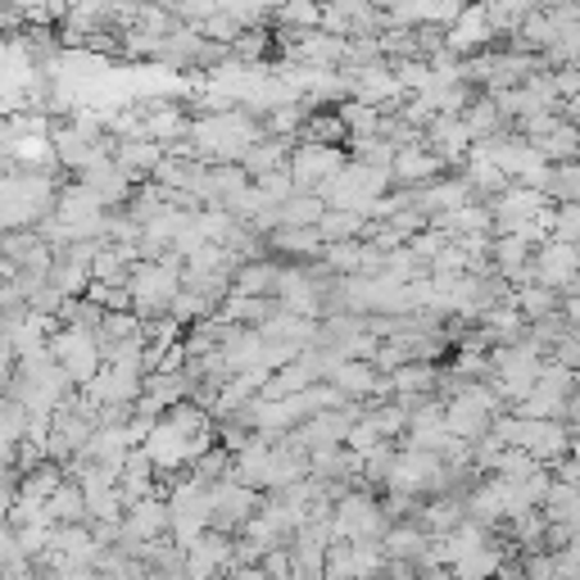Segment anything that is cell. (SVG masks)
I'll list each match as a JSON object with an SVG mask.
<instances>
[{
  "instance_id": "6da1fadb",
  "label": "cell",
  "mask_w": 580,
  "mask_h": 580,
  "mask_svg": "<svg viewBox=\"0 0 580 580\" xmlns=\"http://www.w3.org/2000/svg\"><path fill=\"white\" fill-rule=\"evenodd\" d=\"M445 481H449V467H445V458L440 453H400L394 458V467H390V485L394 490H404V495H431V490H445Z\"/></svg>"
},
{
  "instance_id": "7a4b0ae2",
  "label": "cell",
  "mask_w": 580,
  "mask_h": 580,
  "mask_svg": "<svg viewBox=\"0 0 580 580\" xmlns=\"http://www.w3.org/2000/svg\"><path fill=\"white\" fill-rule=\"evenodd\" d=\"M55 363H59V372L73 377V381H96V372L105 368L100 363V350H96V335L82 331V327H69L64 335L55 341Z\"/></svg>"
},
{
  "instance_id": "3957f363",
  "label": "cell",
  "mask_w": 580,
  "mask_h": 580,
  "mask_svg": "<svg viewBox=\"0 0 580 580\" xmlns=\"http://www.w3.org/2000/svg\"><path fill=\"white\" fill-rule=\"evenodd\" d=\"M580 272V250L576 246H563V240H544L540 250H531V277L535 286H548V291H567Z\"/></svg>"
},
{
  "instance_id": "277c9868",
  "label": "cell",
  "mask_w": 580,
  "mask_h": 580,
  "mask_svg": "<svg viewBox=\"0 0 580 580\" xmlns=\"http://www.w3.org/2000/svg\"><path fill=\"white\" fill-rule=\"evenodd\" d=\"M341 168H345V159L335 155L331 145H299L295 155H291V181H299V187H313V196L327 187L331 177H341Z\"/></svg>"
},
{
  "instance_id": "5b68a950",
  "label": "cell",
  "mask_w": 580,
  "mask_h": 580,
  "mask_svg": "<svg viewBox=\"0 0 580 580\" xmlns=\"http://www.w3.org/2000/svg\"><path fill=\"white\" fill-rule=\"evenodd\" d=\"M164 526H168V512L155 499H141V504L128 508V526L123 531H128L132 544H155L164 535Z\"/></svg>"
},
{
  "instance_id": "8992f818",
  "label": "cell",
  "mask_w": 580,
  "mask_h": 580,
  "mask_svg": "<svg viewBox=\"0 0 580 580\" xmlns=\"http://www.w3.org/2000/svg\"><path fill=\"white\" fill-rule=\"evenodd\" d=\"M436 173H440L436 150H422V145H400V150H394L390 177H400V181H426V177H436Z\"/></svg>"
},
{
  "instance_id": "52a82bcc",
  "label": "cell",
  "mask_w": 580,
  "mask_h": 580,
  "mask_svg": "<svg viewBox=\"0 0 580 580\" xmlns=\"http://www.w3.org/2000/svg\"><path fill=\"white\" fill-rule=\"evenodd\" d=\"M426 544H431V535L417 531V526H394L381 535V554L386 558H400V563H417L426 554Z\"/></svg>"
},
{
  "instance_id": "ba28073f",
  "label": "cell",
  "mask_w": 580,
  "mask_h": 580,
  "mask_svg": "<svg viewBox=\"0 0 580 580\" xmlns=\"http://www.w3.org/2000/svg\"><path fill=\"white\" fill-rule=\"evenodd\" d=\"M390 386L404 394V400H422V390H436V368L431 363H404V368H394Z\"/></svg>"
},
{
  "instance_id": "9c48e42d",
  "label": "cell",
  "mask_w": 580,
  "mask_h": 580,
  "mask_svg": "<svg viewBox=\"0 0 580 580\" xmlns=\"http://www.w3.org/2000/svg\"><path fill=\"white\" fill-rule=\"evenodd\" d=\"M322 213H327V204H322L318 196H291V200L277 209V223H282V227H318Z\"/></svg>"
},
{
  "instance_id": "30bf717a",
  "label": "cell",
  "mask_w": 580,
  "mask_h": 580,
  "mask_svg": "<svg viewBox=\"0 0 580 580\" xmlns=\"http://www.w3.org/2000/svg\"><path fill=\"white\" fill-rule=\"evenodd\" d=\"M46 508V517H55V522H82V517H86V499H82V485H73V490H69V485H59V490L42 504Z\"/></svg>"
},
{
  "instance_id": "8fae6325",
  "label": "cell",
  "mask_w": 580,
  "mask_h": 580,
  "mask_svg": "<svg viewBox=\"0 0 580 580\" xmlns=\"http://www.w3.org/2000/svg\"><path fill=\"white\" fill-rule=\"evenodd\" d=\"M164 164V150L155 141H128L118 145V168L132 173V168H159Z\"/></svg>"
},
{
  "instance_id": "7c38bea8",
  "label": "cell",
  "mask_w": 580,
  "mask_h": 580,
  "mask_svg": "<svg viewBox=\"0 0 580 580\" xmlns=\"http://www.w3.org/2000/svg\"><path fill=\"white\" fill-rule=\"evenodd\" d=\"M463 23H458V33H449V46L453 50H467V46H481L485 37H495L490 33V19H485V10H476V14H458Z\"/></svg>"
},
{
  "instance_id": "4fadbf2b",
  "label": "cell",
  "mask_w": 580,
  "mask_h": 580,
  "mask_svg": "<svg viewBox=\"0 0 580 580\" xmlns=\"http://www.w3.org/2000/svg\"><path fill=\"white\" fill-rule=\"evenodd\" d=\"M341 123H345V132L350 137H358V132H377L381 128V109H372V105H363V100H350L345 109H341Z\"/></svg>"
},
{
  "instance_id": "5bb4252c",
  "label": "cell",
  "mask_w": 580,
  "mask_h": 580,
  "mask_svg": "<svg viewBox=\"0 0 580 580\" xmlns=\"http://www.w3.org/2000/svg\"><path fill=\"white\" fill-rule=\"evenodd\" d=\"M318 227H277V236H272V246L277 250H304V255H313L318 250Z\"/></svg>"
},
{
  "instance_id": "9a60e30c",
  "label": "cell",
  "mask_w": 580,
  "mask_h": 580,
  "mask_svg": "<svg viewBox=\"0 0 580 580\" xmlns=\"http://www.w3.org/2000/svg\"><path fill=\"white\" fill-rule=\"evenodd\" d=\"M236 580H272V576H268L263 567H240V571H236Z\"/></svg>"
}]
</instances>
